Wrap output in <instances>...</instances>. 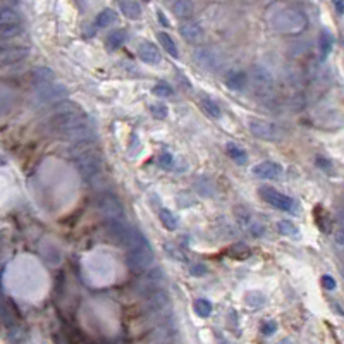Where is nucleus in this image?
Returning a JSON list of instances; mask_svg holds the SVG:
<instances>
[{
  "mask_svg": "<svg viewBox=\"0 0 344 344\" xmlns=\"http://www.w3.org/2000/svg\"><path fill=\"white\" fill-rule=\"evenodd\" d=\"M22 33V26L14 24V26H0V36L2 38H14Z\"/></svg>",
  "mask_w": 344,
  "mask_h": 344,
  "instance_id": "34",
  "label": "nucleus"
},
{
  "mask_svg": "<svg viewBox=\"0 0 344 344\" xmlns=\"http://www.w3.org/2000/svg\"><path fill=\"white\" fill-rule=\"evenodd\" d=\"M248 83L258 97H270L274 93V78L264 66H251L248 71Z\"/></svg>",
  "mask_w": 344,
  "mask_h": 344,
  "instance_id": "5",
  "label": "nucleus"
},
{
  "mask_svg": "<svg viewBox=\"0 0 344 344\" xmlns=\"http://www.w3.org/2000/svg\"><path fill=\"white\" fill-rule=\"evenodd\" d=\"M275 329H277V324H275L274 320H267V322L262 324V334H264V336H272Z\"/></svg>",
  "mask_w": 344,
  "mask_h": 344,
  "instance_id": "37",
  "label": "nucleus"
},
{
  "mask_svg": "<svg viewBox=\"0 0 344 344\" xmlns=\"http://www.w3.org/2000/svg\"><path fill=\"white\" fill-rule=\"evenodd\" d=\"M150 114L155 117V119H165L169 112H167L165 105H162V103H155V105L150 107Z\"/></svg>",
  "mask_w": 344,
  "mask_h": 344,
  "instance_id": "36",
  "label": "nucleus"
},
{
  "mask_svg": "<svg viewBox=\"0 0 344 344\" xmlns=\"http://www.w3.org/2000/svg\"><path fill=\"white\" fill-rule=\"evenodd\" d=\"M258 193H260V196L264 198L270 207L277 208V210L289 212V214H294V212L298 210V202L294 200V198L288 196V194L279 193L277 189L264 186V188H260V191Z\"/></svg>",
  "mask_w": 344,
  "mask_h": 344,
  "instance_id": "8",
  "label": "nucleus"
},
{
  "mask_svg": "<svg viewBox=\"0 0 344 344\" xmlns=\"http://www.w3.org/2000/svg\"><path fill=\"white\" fill-rule=\"evenodd\" d=\"M158 40H160V43H162V47H164L165 53H169V55L174 57V59L179 57L178 45H176V42L172 40L170 35H167V33H164V31H162V33H158Z\"/></svg>",
  "mask_w": 344,
  "mask_h": 344,
  "instance_id": "28",
  "label": "nucleus"
},
{
  "mask_svg": "<svg viewBox=\"0 0 344 344\" xmlns=\"http://www.w3.org/2000/svg\"><path fill=\"white\" fill-rule=\"evenodd\" d=\"M164 248H165V251L169 253V255L172 256V258H176V260H186V256H184V253L179 250L178 246H174L172 243H165L164 244Z\"/></svg>",
  "mask_w": 344,
  "mask_h": 344,
  "instance_id": "35",
  "label": "nucleus"
},
{
  "mask_svg": "<svg viewBox=\"0 0 344 344\" xmlns=\"http://www.w3.org/2000/svg\"><path fill=\"white\" fill-rule=\"evenodd\" d=\"M334 243H336L339 248H344V224H341L334 231Z\"/></svg>",
  "mask_w": 344,
  "mask_h": 344,
  "instance_id": "38",
  "label": "nucleus"
},
{
  "mask_svg": "<svg viewBox=\"0 0 344 344\" xmlns=\"http://www.w3.org/2000/svg\"><path fill=\"white\" fill-rule=\"evenodd\" d=\"M153 262H155V255H153L150 244L134 248V250H129L126 253V265L136 274L148 270L153 265Z\"/></svg>",
  "mask_w": 344,
  "mask_h": 344,
  "instance_id": "6",
  "label": "nucleus"
},
{
  "mask_svg": "<svg viewBox=\"0 0 344 344\" xmlns=\"http://www.w3.org/2000/svg\"><path fill=\"white\" fill-rule=\"evenodd\" d=\"M21 24V16L14 7L2 6L0 7V26H14Z\"/></svg>",
  "mask_w": 344,
  "mask_h": 344,
  "instance_id": "20",
  "label": "nucleus"
},
{
  "mask_svg": "<svg viewBox=\"0 0 344 344\" xmlns=\"http://www.w3.org/2000/svg\"><path fill=\"white\" fill-rule=\"evenodd\" d=\"M234 219H236V222L241 225V229L246 231V233L251 234V236L260 238L265 234V227H264V224H262V220H258L255 214H253L251 210H248V208H244L243 205H238L234 208Z\"/></svg>",
  "mask_w": 344,
  "mask_h": 344,
  "instance_id": "9",
  "label": "nucleus"
},
{
  "mask_svg": "<svg viewBox=\"0 0 344 344\" xmlns=\"http://www.w3.org/2000/svg\"><path fill=\"white\" fill-rule=\"evenodd\" d=\"M205 272H207V267L203 265V264H194L191 267V274L196 275V277H202V275L205 274Z\"/></svg>",
  "mask_w": 344,
  "mask_h": 344,
  "instance_id": "42",
  "label": "nucleus"
},
{
  "mask_svg": "<svg viewBox=\"0 0 344 344\" xmlns=\"http://www.w3.org/2000/svg\"><path fill=\"white\" fill-rule=\"evenodd\" d=\"M157 16H158V19H160V22L164 26H169V19H167V17H164V12L162 11H157Z\"/></svg>",
  "mask_w": 344,
  "mask_h": 344,
  "instance_id": "43",
  "label": "nucleus"
},
{
  "mask_svg": "<svg viewBox=\"0 0 344 344\" xmlns=\"http://www.w3.org/2000/svg\"><path fill=\"white\" fill-rule=\"evenodd\" d=\"M317 165L320 167V169H324V170H330L332 169V162L330 160H327V158H324V157H317Z\"/></svg>",
  "mask_w": 344,
  "mask_h": 344,
  "instance_id": "41",
  "label": "nucleus"
},
{
  "mask_svg": "<svg viewBox=\"0 0 344 344\" xmlns=\"http://www.w3.org/2000/svg\"><path fill=\"white\" fill-rule=\"evenodd\" d=\"M160 222H162V225H164L165 229H169V231H176L178 229V219H176V215L172 214L170 210H167V208H162L160 210Z\"/></svg>",
  "mask_w": 344,
  "mask_h": 344,
  "instance_id": "31",
  "label": "nucleus"
},
{
  "mask_svg": "<svg viewBox=\"0 0 344 344\" xmlns=\"http://www.w3.org/2000/svg\"><path fill=\"white\" fill-rule=\"evenodd\" d=\"M193 57H194V61H196L198 66L203 67L205 71H210V72L217 71L220 67V64H222L220 55L210 47H196L193 50Z\"/></svg>",
  "mask_w": 344,
  "mask_h": 344,
  "instance_id": "12",
  "label": "nucleus"
},
{
  "mask_svg": "<svg viewBox=\"0 0 344 344\" xmlns=\"http://www.w3.org/2000/svg\"><path fill=\"white\" fill-rule=\"evenodd\" d=\"M169 294L164 289H153L147 294V306L148 310L153 311V313H158V311H164L167 306H169Z\"/></svg>",
  "mask_w": 344,
  "mask_h": 344,
  "instance_id": "15",
  "label": "nucleus"
},
{
  "mask_svg": "<svg viewBox=\"0 0 344 344\" xmlns=\"http://www.w3.org/2000/svg\"><path fill=\"white\" fill-rule=\"evenodd\" d=\"M227 153H229V157L233 158L236 164H239V165H246V162H248V155H246V152L243 150V148H239L238 145H234V143H229L227 145Z\"/></svg>",
  "mask_w": 344,
  "mask_h": 344,
  "instance_id": "29",
  "label": "nucleus"
},
{
  "mask_svg": "<svg viewBox=\"0 0 344 344\" xmlns=\"http://www.w3.org/2000/svg\"><path fill=\"white\" fill-rule=\"evenodd\" d=\"M138 57L141 59L145 64H150V66H155L162 61V53L158 50V47L155 43H150V42H143L139 45Z\"/></svg>",
  "mask_w": 344,
  "mask_h": 344,
  "instance_id": "17",
  "label": "nucleus"
},
{
  "mask_svg": "<svg viewBox=\"0 0 344 344\" xmlns=\"http://www.w3.org/2000/svg\"><path fill=\"white\" fill-rule=\"evenodd\" d=\"M116 21H117L116 11H112V9H103L100 14H97V17H95L93 24L97 30H103V28H108L110 24H114Z\"/></svg>",
  "mask_w": 344,
  "mask_h": 344,
  "instance_id": "21",
  "label": "nucleus"
},
{
  "mask_svg": "<svg viewBox=\"0 0 344 344\" xmlns=\"http://www.w3.org/2000/svg\"><path fill=\"white\" fill-rule=\"evenodd\" d=\"M194 313H196L198 317H202V319H208V317L212 315V303L205 300V298H198L196 301H194Z\"/></svg>",
  "mask_w": 344,
  "mask_h": 344,
  "instance_id": "30",
  "label": "nucleus"
},
{
  "mask_svg": "<svg viewBox=\"0 0 344 344\" xmlns=\"http://www.w3.org/2000/svg\"><path fill=\"white\" fill-rule=\"evenodd\" d=\"M224 83L229 90L241 92L248 84V72L243 69H229L224 74Z\"/></svg>",
  "mask_w": 344,
  "mask_h": 344,
  "instance_id": "16",
  "label": "nucleus"
},
{
  "mask_svg": "<svg viewBox=\"0 0 344 344\" xmlns=\"http://www.w3.org/2000/svg\"><path fill=\"white\" fill-rule=\"evenodd\" d=\"M31 79H33V83L38 86V88H42V86L55 83V72H53L50 67H36V69H33V72H31Z\"/></svg>",
  "mask_w": 344,
  "mask_h": 344,
  "instance_id": "19",
  "label": "nucleus"
},
{
  "mask_svg": "<svg viewBox=\"0 0 344 344\" xmlns=\"http://www.w3.org/2000/svg\"><path fill=\"white\" fill-rule=\"evenodd\" d=\"M152 93L155 95V97L167 98V97H172V95H174V90H172L170 86H169V84H165V83H157V84L152 88Z\"/></svg>",
  "mask_w": 344,
  "mask_h": 344,
  "instance_id": "33",
  "label": "nucleus"
},
{
  "mask_svg": "<svg viewBox=\"0 0 344 344\" xmlns=\"http://www.w3.org/2000/svg\"><path fill=\"white\" fill-rule=\"evenodd\" d=\"M253 174L260 179H280L284 174V169H282V165L277 164V162L265 160L253 167Z\"/></svg>",
  "mask_w": 344,
  "mask_h": 344,
  "instance_id": "13",
  "label": "nucleus"
},
{
  "mask_svg": "<svg viewBox=\"0 0 344 344\" xmlns=\"http://www.w3.org/2000/svg\"><path fill=\"white\" fill-rule=\"evenodd\" d=\"M105 229L117 243L128 248V251L148 244L147 238H145L139 231L131 227V225H128L126 222H119V220H105Z\"/></svg>",
  "mask_w": 344,
  "mask_h": 344,
  "instance_id": "4",
  "label": "nucleus"
},
{
  "mask_svg": "<svg viewBox=\"0 0 344 344\" xmlns=\"http://www.w3.org/2000/svg\"><path fill=\"white\" fill-rule=\"evenodd\" d=\"M270 24L277 33L284 35H296L301 33L306 26V17L301 11L293 7H284L275 11V14L270 17Z\"/></svg>",
  "mask_w": 344,
  "mask_h": 344,
  "instance_id": "3",
  "label": "nucleus"
},
{
  "mask_svg": "<svg viewBox=\"0 0 344 344\" xmlns=\"http://www.w3.org/2000/svg\"><path fill=\"white\" fill-rule=\"evenodd\" d=\"M277 231L279 234H282V236L286 238H294V239L300 238V229H298V225L294 224L293 220H279Z\"/></svg>",
  "mask_w": 344,
  "mask_h": 344,
  "instance_id": "27",
  "label": "nucleus"
},
{
  "mask_svg": "<svg viewBox=\"0 0 344 344\" xmlns=\"http://www.w3.org/2000/svg\"><path fill=\"white\" fill-rule=\"evenodd\" d=\"M200 105L203 108V112H205L207 116L214 117V119H219V117L222 116V108H220L219 103H217L214 98L207 97V95H203V97H202Z\"/></svg>",
  "mask_w": 344,
  "mask_h": 344,
  "instance_id": "22",
  "label": "nucleus"
},
{
  "mask_svg": "<svg viewBox=\"0 0 344 344\" xmlns=\"http://www.w3.org/2000/svg\"><path fill=\"white\" fill-rule=\"evenodd\" d=\"M334 6H336V9L339 11V14H344V4L342 2H336Z\"/></svg>",
  "mask_w": 344,
  "mask_h": 344,
  "instance_id": "44",
  "label": "nucleus"
},
{
  "mask_svg": "<svg viewBox=\"0 0 344 344\" xmlns=\"http://www.w3.org/2000/svg\"><path fill=\"white\" fill-rule=\"evenodd\" d=\"M322 286L324 289H327V291H332V289H336V280H334V277H330V275H324Z\"/></svg>",
  "mask_w": 344,
  "mask_h": 344,
  "instance_id": "40",
  "label": "nucleus"
},
{
  "mask_svg": "<svg viewBox=\"0 0 344 344\" xmlns=\"http://www.w3.org/2000/svg\"><path fill=\"white\" fill-rule=\"evenodd\" d=\"M179 33L186 42L189 43H200L205 38V30L200 22L196 21H186L179 26Z\"/></svg>",
  "mask_w": 344,
  "mask_h": 344,
  "instance_id": "14",
  "label": "nucleus"
},
{
  "mask_svg": "<svg viewBox=\"0 0 344 344\" xmlns=\"http://www.w3.org/2000/svg\"><path fill=\"white\" fill-rule=\"evenodd\" d=\"M30 53L28 47H2V55H0V62L2 66L7 64H16V62H21L22 59H26Z\"/></svg>",
  "mask_w": 344,
  "mask_h": 344,
  "instance_id": "18",
  "label": "nucleus"
},
{
  "mask_svg": "<svg viewBox=\"0 0 344 344\" xmlns=\"http://www.w3.org/2000/svg\"><path fill=\"white\" fill-rule=\"evenodd\" d=\"M248 128L256 138L264 139V141H275L280 138V129L277 124L264 119H250L248 121Z\"/></svg>",
  "mask_w": 344,
  "mask_h": 344,
  "instance_id": "11",
  "label": "nucleus"
},
{
  "mask_svg": "<svg viewBox=\"0 0 344 344\" xmlns=\"http://www.w3.org/2000/svg\"><path fill=\"white\" fill-rule=\"evenodd\" d=\"M98 210L107 217V220H119L126 222V212L119 198L112 193H102L97 200Z\"/></svg>",
  "mask_w": 344,
  "mask_h": 344,
  "instance_id": "7",
  "label": "nucleus"
},
{
  "mask_svg": "<svg viewBox=\"0 0 344 344\" xmlns=\"http://www.w3.org/2000/svg\"><path fill=\"white\" fill-rule=\"evenodd\" d=\"M334 47V36L329 33L327 30H322L320 31V36H319V48H320V57L325 59L330 53Z\"/></svg>",
  "mask_w": 344,
  "mask_h": 344,
  "instance_id": "25",
  "label": "nucleus"
},
{
  "mask_svg": "<svg viewBox=\"0 0 344 344\" xmlns=\"http://www.w3.org/2000/svg\"><path fill=\"white\" fill-rule=\"evenodd\" d=\"M246 305L253 306V308H258V306H264L265 305V296L258 291H251L246 294Z\"/></svg>",
  "mask_w": 344,
  "mask_h": 344,
  "instance_id": "32",
  "label": "nucleus"
},
{
  "mask_svg": "<svg viewBox=\"0 0 344 344\" xmlns=\"http://www.w3.org/2000/svg\"><path fill=\"white\" fill-rule=\"evenodd\" d=\"M279 344H293V342L291 341H280Z\"/></svg>",
  "mask_w": 344,
  "mask_h": 344,
  "instance_id": "45",
  "label": "nucleus"
},
{
  "mask_svg": "<svg viewBox=\"0 0 344 344\" xmlns=\"http://www.w3.org/2000/svg\"><path fill=\"white\" fill-rule=\"evenodd\" d=\"M62 97H67V88L62 83H52V84L42 86V88L36 90L35 102L38 107L40 105H50V103L59 102Z\"/></svg>",
  "mask_w": 344,
  "mask_h": 344,
  "instance_id": "10",
  "label": "nucleus"
},
{
  "mask_svg": "<svg viewBox=\"0 0 344 344\" xmlns=\"http://www.w3.org/2000/svg\"><path fill=\"white\" fill-rule=\"evenodd\" d=\"M126 38H128V33H126L124 30H116V31H112V33L108 35V36H107V40H105L107 50H117V48L124 45Z\"/></svg>",
  "mask_w": 344,
  "mask_h": 344,
  "instance_id": "23",
  "label": "nucleus"
},
{
  "mask_svg": "<svg viewBox=\"0 0 344 344\" xmlns=\"http://www.w3.org/2000/svg\"><path fill=\"white\" fill-rule=\"evenodd\" d=\"M158 164H160V167H164V169L165 167L169 169V167L172 165V155L169 152H164L160 157H158Z\"/></svg>",
  "mask_w": 344,
  "mask_h": 344,
  "instance_id": "39",
  "label": "nucleus"
},
{
  "mask_svg": "<svg viewBox=\"0 0 344 344\" xmlns=\"http://www.w3.org/2000/svg\"><path fill=\"white\" fill-rule=\"evenodd\" d=\"M84 117H88L81 108L72 102H61L53 107L52 116L48 117L45 122V129L48 131L53 136H61L64 131L72 128L74 124H78L79 121H83Z\"/></svg>",
  "mask_w": 344,
  "mask_h": 344,
  "instance_id": "1",
  "label": "nucleus"
},
{
  "mask_svg": "<svg viewBox=\"0 0 344 344\" xmlns=\"http://www.w3.org/2000/svg\"><path fill=\"white\" fill-rule=\"evenodd\" d=\"M119 9L128 19H139V16H141V6H139L138 2H133V0H124V2H121Z\"/></svg>",
  "mask_w": 344,
  "mask_h": 344,
  "instance_id": "24",
  "label": "nucleus"
},
{
  "mask_svg": "<svg viewBox=\"0 0 344 344\" xmlns=\"http://www.w3.org/2000/svg\"><path fill=\"white\" fill-rule=\"evenodd\" d=\"M71 162L74 164L76 170L81 174V178L86 181L98 178L103 165L100 153L93 150L92 145H79L78 150H72Z\"/></svg>",
  "mask_w": 344,
  "mask_h": 344,
  "instance_id": "2",
  "label": "nucleus"
},
{
  "mask_svg": "<svg viewBox=\"0 0 344 344\" xmlns=\"http://www.w3.org/2000/svg\"><path fill=\"white\" fill-rule=\"evenodd\" d=\"M193 11H194V6L189 0H178V2L172 4V12L178 17H181V19L189 17L193 14Z\"/></svg>",
  "mask_w": 344,
  "mask_h": 344,
  "instance_id": "26",
  "label": "nucleus"
}]
</instances>
